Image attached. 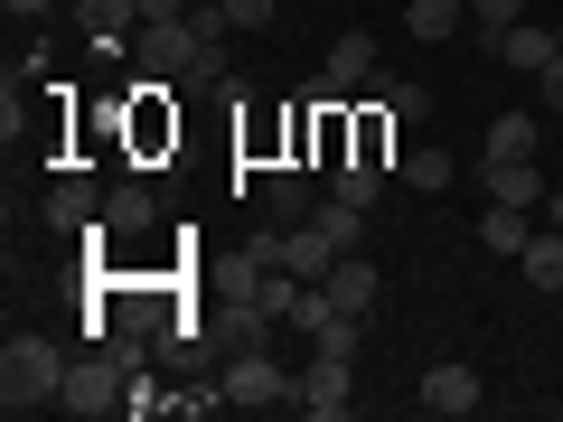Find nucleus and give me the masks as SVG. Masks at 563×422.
Segmentation results:
<instances>
[{"label": "nucleus", "instance_id": "nucleus-1", "mask_svg": "<svg viewBox=\"0 0 563 422\" xmlns=\"http://www.w3.org/2000/svg\"><path fill=\"white\" fill-rule=\"evenodd\" d=\"M57 395H66V357L38 338V329L0 347V413H10V422H20V413H57Z\"/></svg>", "mask_w": 563, "mask_h": 422}, {"label": "nucleus", "instance_id": "nucleus-2", "mask_svg": "<svg viewBox=\"0 0 563 422\" xmlns=\"http://www.w3.org/2000/svg\"><path fill=\"white\" fill-rule=\"evenodd\" d=\"M122 403H132V366L113 357V347L95 338V357H66V395H57V413H122Z\"/></svg>", "mask_w": 563, "mask_h": 422}, {"label": "nucleus", "instance_id": "nucleus-3", "mask_svg": "<svg viewBox=\"0 0 563 422\" xmlns=\"http://www.w3.org/2000/svg\"><path fill=\"white\" fill-rule=\"evenodd\" d=\"M122 47H132V76L141 85H179V66L198 57V20H141Z\"/></svg>", "mask_w": 563, "mask_h": 422}, {"label": "nucleus", "instance_id": "nucleus-4", "mask_svg": "<svg viewBox=\"0 0 563 422\" xmlns=\"http://www.w3.org/2000/svg\"><path fill=\"white\" fill-rule=\"evenodd\" d=\"M225 403H244V413H273V403H301V376H282L263 347H244L235 366H225Z\"/></svg>", "mask_w": 563, "mask_h": 422}, {"label": "nucleus", "instance_id": "nucleus-5", "mask_svg": "<svg viewBox=\"0 0 563 422\" xmlns=\"http://www.w3.org/2000/svg\"><path fill=\"white\" fill-rule=\"evenodd\" d=\"M376 76H385V66H376V38H366V29H347V38H329V66H320V85H310V95L339 103V95H366Z\"/></svg>", "mask_w": 563, "mask_h": 422}, {"label": "nucleus", "instance_id": "nucleus-6", "mask_svg": "<svg viewBox=\"0 0 563 422\" xmlns=\"http://www.w3.org/2000/svg\"><path fill=\"white\" fill-rule=\"evenodd\" d=\"M301 413H310V422L357 413V366H347V357H310V366H301Z\"/></svg>", "mask_w": 563, "mask_h": 422}, {"label": "nucleus", "instance_id": "nucleus-7", "mask_svg": "<svg viewBox=\"0 0 563 422\" xmlns=\"http://www.w3.org/2000/svg\"><path fill=\"white\" fill-rule=\"evenodd\" d=\"M413 403H422V413H451V422H461V413H479V403H488V385L470 376V366H432V376L413 385Z\"/></svg>", "mask_w": 563, "mask_h": 422}, {"label": "nucleus", "instance_id": "nucleus-8", "mask_svg": "<svg viewBox=\"0 0 563 422\" xmlns=\"http://www.w3.org/2000/svg\"><path fill=\"white\" fill-rule=\"evenodd\" d=\"M47 225H57V235H95V225H103V198H95L85 169H66V179L47 188Z\"/></svg>", "mask_w": 563, "mask_h": 422}, {"label": "nucleus", "instance_id": "nucleus-9", "mask_svg": "<svg viewBox=\"0 0 563 422\" xmlns=\"http://www.w3.org/2000/svg\"><path fill=\"white\" fill-rule=\"evenodd\" d=\"M263 207H273L282 225H301L310 207H320V179H310L301 160H273V169H263Z\"/></svg>", "mask_w": 563, "mask_h": 422}, {"label": "nucleus", "instance_id": "nucleus-10", "mask_svg": "<svg viewBox=\"0 0 563 422\" xmlns=\"http://www.w3.org/2000/svg\"><path fill=\"white\" fill-rule=\"evenodd\" d=\"M488 57H498V66H517V76H544V66L563 57V29H536V20H517L498 47H488Z\"/></svg>", "mask_w": 563, "mask_h": 422}, {"label": "nucleus", "instance_id": "nucleus-11", "mask_svg": "<svg viewBox=\"0 0 563 422\" xmlns=\"http://www.w3.org/2000/svg\"><path fill=\"white\" fill-rule=\"evenodd\" d=\"M320 291H329V301L347 310V320H366L385 281H376V263H366V254H339V263H329V281H320Z\"/></svg>", "mask_w": 563, "mask_h": 422}, {"label": "nucleus", "instance_id": "nucleus-12", "mask_svg": "<svg viewBox=\"0 0 563 422\" xmlns=\"http://www.w3.org/2000/svg\"><path fill=\"white\" fill-rule=\"evenodd\" d=\"M151 216H161V207H151V188H141V179H122L113 198H103V235H113V244L151 235Z\"/></svg>", "mask_w": 563, "mask_h": 422}, {"label": "nucleus", "instance_id": "nucleus-13", "mask_svg": "<svg viewBox=\"0 0 563 422\" xmlns=\"http://www.w3.org/2000/svg\"><path fill=\"white\" fill-rule=\"evenodd\" d=\"M479 244H488V254H507V263H517L526 244H536V207H498V198H488V216H479Z\"/></svg>", "mask_w": 563, "mask_h": 422}, {"label": "nucleus", "instance_id": "nucleus-14", "mask_svg": "<svg viewBox=\"0 0 563 422\" xmlns=\"http://www.w3.org/2000/svg\"><path fill=\"white\" fill-rule=\"evenodd\" d=\"M329 198L376 207V198H385V160H376V151H357V160H329Z\"/></svg>", "mask_w": 563, "mask_h": 422}, {"label": "nucleus", "instance_id": "nucleus-15", "mask_svg": "<svg viewBox=\"0 0 563 422\" xmlns=\"http://www.w3.org/2000/svg\"><path fill=\"white\" fill-rule=\"evenodd\" d=\"M479 179H488V198H498V207H544V169L536 160H488Z\"/></svg>", "mask_w": 563, "mask_h": 422}, {"label": "nucleus", "instance_id": "nucleus-16", "mask_svg": "<svg viewBox=\"0 0 563 422\" xmlns=\"http://www.w3.org/2000/svg\"><path fill=\"white\" fill-rule=\"evenodd\" d=\"M488 160H544V122L536 113H498L488 122Z\"/></svg>", "mask_w": 563, "mask_h": 422}, {"label": "nucleus", "instance_id": "nucleus-17", "mask_svg": "<svg viewBox=\"0 0 563 422\" xmlns=\"http://www.w3.org/2000/svg\"><path fill=\"white\" fill-rule=\"evenodd\" d=\"M76 20H85V38H95V47H113V38H132V29H141V0H76Z\"/></svg>", "mask_w": 563, "mask_h": 422}, {"label": "nucleus", "instance_id": "nucleus-18", "mask_svg": "<svg viewBox=\"0 0 563 422\" xmlns=\"http://www.w3.org/2000/svg\"><path fill=\"white\" fill-rule=\"evenodd\" d=\"M366 95H376L385 113H395V132H413V122L432 113V85H413V76H376V85H366Z\"/></svg>", "mask_w": 563, "mask_h": 422}, {"label": "nucleus", "instance_id": "nucleus-19", "mask_svg": "<svg viewBox=\"0 0 563 422\" xmlns=\"http://www.w3.org/2000/svg\"><path fill=\"white\" fill-rule=\"evenodd\" d=\"M461 20H470V0H404V29H413L422 47H442Z\"/></svg>", "mask_w": 563, "mask_h": 422}, {"label": "nucleus", "instance_id": "nucleus-20", "mask_svg": "<svg viewBox=\"0 0 563 422\" xmlns=\"http://www.w3.org/2000/svg\"><path fill=\"white\" fill-rule=\"evenodd\" d=\"M517 273L536 281V291H563V225H536V244L517 254Z\"/></svg>", "mask_w": 563, "mask_h": 422}, {"label": "nucleus", "instance_id": "nucleus-21", "mask_svg": "<svg viewBox=\"0 0 563 422\" xmlns=\"http://www.w3.org/2000/svg\"><path fill=\"white\" fill-rule=\"evenodd\" d=\"M404 188H422V198H432V188H451V169H461V160H451V151H432V141H422V151H404Z\"/></svg>", "mask_w": 563, "mask_h": 422}, {"label": "nucleus", "instance_id": "nucleus-22", "mask_svg": "<svg viewBox=\"0 0 563 422\" xmlns=\"http://www.w3.org/2000/svg\"><path fill=\"white\" fill-rule=\"evenodd\" d=\"M517 20H526V0H470V29H479V47H498Z\"/></svg>", "mask_w": 563, "mask_h": 422}, {"label": "nucleus", "instance_id": "nucleus-23", "mask_svg": "<svg viewBox=\"0 0 563 422\" xmlns=\"http://www.w3.org/2000/svg\"><path fill=\"white\" fill-rule=\"evenodd\" d=\"M217 10H225L235 29H273V10H282V0H217Z\"/></svg>", "mask_w": 563, "mask_h": 422}, {"label": "nucleus", "instance_id": "nucleus-24", "mask_svg": "<svg viewBox=\"0 0 563 422\" xmlns=\"http://www.w3.org/2000/svg\"><path fill=\"white\" fill-rule=\"evenodd\" d=\"M10 20H47V10H66V0H0Z\"/></svg>", "mask_w": 563, "mask_h": 422}, {"label": "nucleus", "instance_id": "nucleus-25", "mask_svg": "<svg viewBox=\"0 0 563 422\" xmlns=\"http://www.w3.org/2000/svg\"><path fill=\"white\" fill-rule=\"evenodd\" d=\"M544 113H563V57L544 66Z\"/></svg>", "mask_w": 563, "mask_h": 422}, {"label": "nucleus", "instance_id": "nucleus-26", "mask_svg": "<svg viewBox=\"0 0 563 422\" xmlns=\"http://www.w3.org/2000/svg\"><path fill=\"white\" fill-rule=\"evenodd\" d=\"M141 20H188V0H141Z\"/></svg>", "mask_w": 563, "mask_h": 422}, {"label": "nucleus", "instance_id": "nucleus-27", "mask_svg": "<svg viewBox=\"0 0 563 422\" xmlns=\"http://www.w3.org/2000/svg\"><path fill=\"white\" fill-rule=\"evenodd\" d=\"M544 225H563V188H544Z\"/></svg>", "mask_w": 563, "mask_h": 422}, {"label": "nucleus", "instance_id": "nucleus-28", "mask_svg": "<svg viewBox=\"0 0 563 422\" xmlns=\"http://www.w3.org/2000/svg\"><path fill=\"white\" fill-rule=\"evenodd\" d=\"M66 10H76V0H66Z\"/></svg>", "mask_w": 563, "mask_h": 422}]
</instances>
